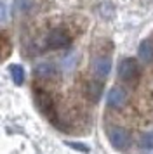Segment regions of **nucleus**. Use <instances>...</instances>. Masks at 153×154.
Returning <instances> with one entry per match:
<instances>
[{"label": "nucleus", "mask_w": 153, "mask_h": 154, "mask_svg": "<svg viewBox=\"0 0 153 154\" xmlns=\"http://www.w3.org/2000/svg\"><path fill=\"white\" fill-rule=\"evenodd\" d=\"M35 104L38 107V111L45 116V118L52 123V125L59 126V116H57V109H56V100L52 94L44 88H35Z\"/></svg>", "instance_id": "f257e3e1"}, {"label": "nucleus", "mask_w": 153, "mask_h": 154, "mask_svg": "<svg viewBox=\"0 0 153 154\" xmlns=\"http://www.w3.org/2000/svg\"><path fill=\"white\" fill-rule=\"evenodd\" d=\"M118 78L127 85H138L141 80V68L134 57H125L118 64Z\"/></svg>", "instance_id": "f03ea898"}, {"label": "nucleus", "mask_w": 153, "mask_h": 154, "mask_svg": "<svg viewBox=\"0 0 153 154\" xmlns=\"http://www.w3.org/2000/svg\"><path fill=\"white\" fill-rule=\"evenodd\" d=\"M90 71L97 80H104L111 71V56L108 50H99L92 54L90 59Z\"/></svg>", "instance_id": "7ed1b4c3"}, {"label": "nucleus", "mask_w": 153, "mask_h": 154, "mask_svg": "<svg viewBox=\"0 0 153 154\" xmlns=\"http://www.w3.org/2000/svg\"><path fill=\"white\" fill-rule=\"evenodd\" d=\"M108 139H110L111 147L120 151V152H127L131 149L132 137L131 133L125 128H122V126H110L108 128Z\"/></svg>", "instance_id": "20e7f679"}, {"label": "nucleus", "mask_w": 153, "mask_h": 154, "mask_svg": "<svg viewBox=\"0 0 153 154\" xmlns=\"http://www.w3.org/2000/svg\"><path fill=\"white\" fill-rule=\"evenodd\" d=\"M71 45V35L64 28H54L50 29L45 36V47L50 50H61L68 49Z\"/></svg>", "instance_id": "39448f33"}, {"label": "nucleus", "mask_w": 153, "mask_h": 154, "mask_svg": "<svg viewBox=\"0 0 153 154\" xmlns=\"http://www.w3.org/2000/svg\"><path fill=\"white\" fill-rule=\"evenodd\" d=\"M33 75L37 80L40 82H47V83H52V82H59V71L54 64H49V63H42L38 66H35Z\"/></svg>", "instance_id": "423d86ee"}, {"label": "nucleus", "mask_w": 153, "mask_h": 154, "mask_svg": "<svg viewBox=\"0 0 153 154\" xmlns=\"http://www.w3.org/2000/svg\"><path fill=\"white\" fill-rule=\"evenodd\" d=\"M125 102H127V92L122 87H113L108 92V97H106L108 107H111V109H120V107L125 106Z\"/></svg>", "instance_id": "0eeeda50"}, {"label": "nucleus", "mask_w": 153, "mask_h": 154, "mask_svg": "<svg viewBox=\"0 0 153 154\" xmlns=\"http://www.w3.org/2000/svg\"><path fill=\"white\" fill-rule=\"evenodd\" d=\"M103 80H89L87 83H85V97L89 99V100H92V102H97L99 99H101V95H103Z\"/></svg>", "instance_id": "6e6552de"}, {"label": "nucleus", "mask_w": 153, "mask_h": 154, "mask_svg": "<svg viewBox=\"0 0 153 154\" xmlns=\"http://www.w3.org/2000/svg\"><path fill=\"white\" fill-rule=\"evenodd\" d=\"M138 54L141 57V61H145V63H151L153 61V42L151 40H143V42L139 43L138 47Z\"/></svg>", "instance_id": "1a4fd4ad"}, {"label": "nucleus", "mask_w": 153, "mask_h": 154, "mask_svg": "<svg viewBox=\"0 0 153 154\" xmlns=\"http://www.w3.org/2000/svg\"><path fill=\"white\" fill-rule=\"evenodd\" d=\"M9 71H11V76H12L14 83L23 85V82H24V69L21 68L19 64H11L9 66Z\"/></svg>", "instance_id": "9d476101"}, {"label": "nucleus", "mask_w": 153, "mask_h": 154, "mask_svg": "<svg viewBox=\"0 0 153 154\" xmlns=\"http://www.w3.org/2000/svg\"><path fill=\"white\" fill-rule=\"evenodd\" d=\"M12 49V45H11V40H9V35L7 33H0V59H5L9 56V52Z\"/></svg>", "instance_id": "9b49d317"}, {"label": "nucleus", "mask_w": 153, "mask_h": 154, "mask_svg": "<svg viewBox=\"0 0 153 154\" xmlns=\"http://www.w3.org/2000/svg\"><path fill=\"white\" fill-rule=\"evenodd\" d=\"M139 147L143 151H151L153 149V132H146L139 139Z\"/></svg>", "instance_id": "f8f14e48"}, {"label": "nucleus", "mask_w": 153, "mask_h": 154, "mask_svg": "<svg viewBox=\"0 0 153 154\" xmlns=\"http://www.w3.org/2000/svg\"><path fill=\"white\" fill-rule=\"evenodd\" d=\"M66 146L71 147V149H76L80 152H89V146H85L82 142H66Z\"/></svg>", "instance_id": "ddd939ff"}, {"label": "nucleus", "mask_w": 153, "mask_h": 154, "mask_svg": "<svg viewBox=\"0 0 153 154\" xmlns=\"http://www.w3.org/2000/svg\"><path fill=\"white\" fill-rule=\"evenodd\" d=\"M5 17H7V7H5V4L0 0V23L4 21Z\"/></svg>", "instance_id": "4468645a"}]
</instances>
